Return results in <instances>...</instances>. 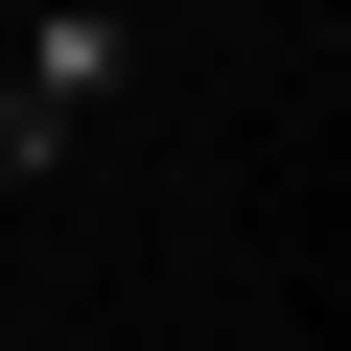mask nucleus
I'll return each instance as SVG.
<instances>
[{
  "label": "nucleus",
  "instance_id": "obj_1",
  "mask_svg": "<svg viewBox=\"0 0 351 351\" xmlns=\"http://www.w3.org/2000/svg\"><path fill=\"white\" fill-rule=\"evenodd\" d=\"M94 94H117V0H71V24L0 71V188H47V164L94 141Z\"/></svg>",
  "mask_w": 351,
  "mask_h": 351
}]
</instances>
